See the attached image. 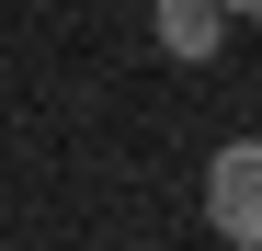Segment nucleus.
I'll return each mask as SVG.
<instances>
[{"label": "nucleus", "mask_w": 262, "mask_h": 251, "mask_svg": "<svg viewBox=\"0 0 262 251\" xmlns=\"http://www.w3.org/2000/svg\"><path fill=\"white\" fill-rule=\"evenodd\" d=\"M205 228L228 251H262V137H228L205 160Z\"/></svg>", "instance_id": "f257e3e1"}, {"label": "nucleus", "mask_w": 262, "mask_h": 251, "mask_svg": "<svg viewBox=\"0 0 262 251\" xmlns=\"http://www.w3.org/2000/svg\"><path fill=\"white\" fill-rule=\"evenodd\" d=\"M148 34H160V57L205 69L216 46H228V12H216V0H160V12H148Z\"/></svg>", "instance_id": "f03ea898"}, {"label": "nucleus", "mask_w": 262, "mask_h": 251, "mask_svg": "<svg viewBox=\"0 0 262 251\" xmlns=\"http://www.w3.org/2000/svg\"><path fill=\"white\" fill-rule=\"evenodd\" d=\"M216 12H228V23H262V0H216Z\"/></svg>", "instance_id": "7ed1b4c3"}, {"label": "nucleus", "mask_w": 262, "mask_h": 251, "mask_svg": "<svg viewBox=\"0 0 262 251\" xmlns=\"http://www.w3.org/2000/svg\"><path fill=\"white\" fill-rule=\"evenodd\" d=\"M0 251H12V240H0Z\"/></svg>", "instance_id": "20e7f679"}]
</instances>
